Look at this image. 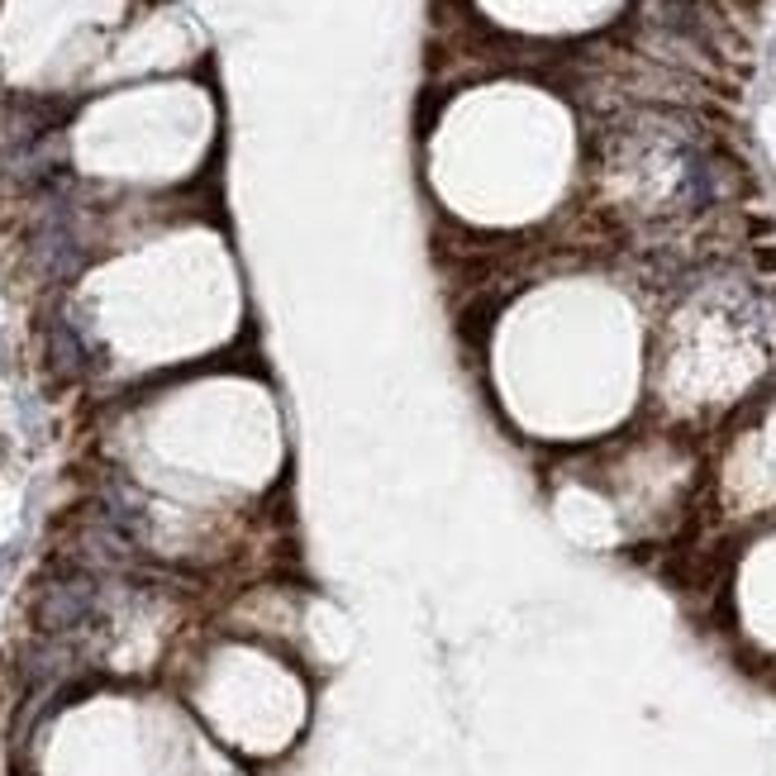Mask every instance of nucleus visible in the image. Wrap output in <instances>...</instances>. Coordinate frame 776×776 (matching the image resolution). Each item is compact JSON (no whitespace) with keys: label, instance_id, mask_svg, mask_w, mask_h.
Wrapping results in <instances>:
<instances>
[{"label":"nucleus","instance_id":"f257e3e1","mask_svg":"<svg viewBox=\"0 0 776 776\" xmlns=\"http://www.w3.org/2000/svg\"><path fill=\"white\" fill-rule=\"evenodd\" d=\"M86 610H91V586H86V581H67V586H53V591L38 600L34 624L43 629V634H63V629L81 624Z\"/></svg>","mask_w":776,"mask_h":776},{"label":"nucleus","instance_id":"f03ea898","mask_svg":"<svg viewBox=\"0 0 776 776\" xmlns=\"http://www.w3.org/2000/svg\"><path fill=\"white\" fill-rule=\"evenodd\" d=\"M0 457H5V439H0Z\"/></svg>","mask_w":776,"mask_h":776}]
</instances>
